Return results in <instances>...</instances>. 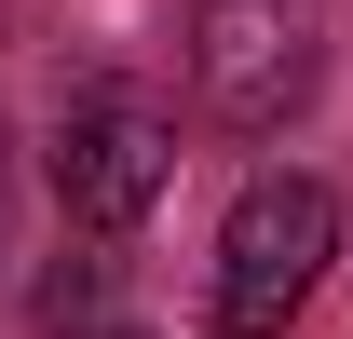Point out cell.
<instances>
[{
	"label": "cell",
	"mask_w": 353,
	"mask_h": 339,
	"mask_svg": "<svg viewBox=\"0 0 353 339\" xmlns=\"http://www.w3.org/2000/svg\"><path fill=\"white\" fill-rule=\"evenodd\" d=\"M312 68H326V28H312V0H190V95H204L231 136L299 123Z\"/></svg>",
	"instance_id": "cell-3"
},
{
	"label": "cell",
	"mask_w": 353,
	"mask_h": 339,
	"mask_svg": "<svg viewBox=\"0 0 353 339\" xmlns=\"http://www.w3.org/2000/svg\"><path fill=\"white\" fill-rule=\"evenodd\" d=\"M0 190H14V176H0Z\"/></svg>",
	"instance_id": "cell-5"
},
{
	"label": "cell",
	"mask_w": 353,
	"mask_h": 339,
	"mask_svg": "<svg viewBox=\"0 0 353 339\" xmlns=\"http://www.w3.org/2000/svg\"><path fill=\"white\" fill-rule=\"evenodd\" d=\"M41 326H54V339H136L123 312H109V285H95V258H82V271H54V298H41Z\"/></svg>",
	"instance_id": "cell-4"
},
{
	"label": "cell",
	"mask_w": 353,
	"mask_h": 339,
	"mask_svg": "<svg viewBox=\"0 0 353 339\" xmlns=\"http://www.w3.org/2000/svg\"><path fill=\"white\" fill-rule=\"evenodd\" d=\"M54 204H68V231H136V217L163 204V176H176V109L150 82H82L68 109H54Z\"/></svg>",
	"instance_id": "cell-2"
},
{
	"label": "cell",
	"mask_w": 353,
	"mask_h": 339,
	"mask_svg": "<svg viewBox=\"0 0 353 339\" xmlns=\"http://www.w3.org/2000/svg\"><path fill=\"white\" fill-rule=\"evenodd\" d=\"M326 258H340V204H326V176H245L218 217V271H204V312L218 339H285L299 326V298L326 285Z\"/></svg>",
	"instance_id": "cell-1"
},
{
	"label": "cell",
	"mask_w": 353,
	"mask_h": 339,
	"mask_svg": "<svg viewBox=\"0 0 353 339\" xmlns=\"http://www.w3.org/2000/svg\"><path fill=\"white\" fill-rule=\"evenodd\" d=\"M0 14H14V0H0Z\"/></svg>",
	"instance_id": "cell-6"
}]
</instances>
